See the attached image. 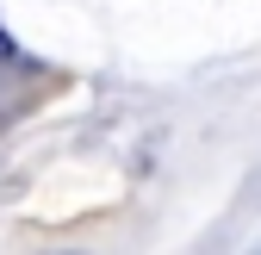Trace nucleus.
<instances>
[{
    "label": "nucleus",
    "mask_w": 261,
    "mask_h": 255,
    "mask_svg": "<svg viewBox=\"0 0 261 255\" xmlns=\"http://www.w3.org/2000/svg\"><path fill=\"white\" fill-rule=\"evenodd\" d=\"M0 56H7V62H13V56H19V50H13V38H7V31H0Z\"/></svg>",
    "instance_id": "nucleus-1"
}]
</instances>
